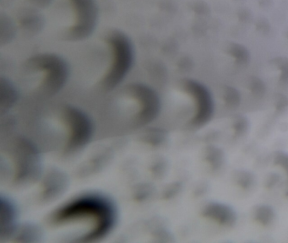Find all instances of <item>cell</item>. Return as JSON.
I'll list each match as a JSON object with an SVG mask.
<instances>
[{
	"label": "cell",
	"mask_w": 288,
	"mask_h": 243,
	"mask_svg": "<svg viewBox=\"0 0 288 243\" xmlns=\"http://www.w3.org/2000/svg\"><path fill=\"white\" fill-rule=\"evenodd\" d=\"M115 217V209L109 200L97 195H89L74 200L59 208L52 220L54 224L60 225L86 223L89 230L81 241L93 242L109 233L114 227Z\"/></svg>",
	"instance_id": "1"
},
{
	"label": "cell",
	"mask_w": 288,
	"mask_h": 243,
	"mask_svg": "<svg viewBox=\"0 0 288 243\" xmlns=\"http://www.w3.org/2000/svg\"><path fill=\"white\" fill-rule=\"evenodd\" d=\"M26 69L38 74L41 80L38 91L41 96H55L64 88L70 76V68L64 58L55 53H40L26 62Z\"/></svg>",
	"instance_id": "2"
},
{
	"label": "cell",
	"mask_w": 288,
	"mask_h": 243,
	"mask_svg": "<svg viewBox=\"0 0 288 243\" xmlns=\"http://www.w3.org/2000/svg\"><path fill=\"white\" fill-rule=\"evenodd\" d=\"M106 41L110 47L112 60L101 81V87L102 90H112L128 76L134 63V50L128 36L119 30L109 32Z\"/></svg>",
	"instance_id": "3"
},
{
	"label": "cell",
	"mask_w": 288,
	"mask_h": 243,
	"mask_svg": "<svg viewBox=\"0 0 288 243\" xmlns=\"http://www.w3.org/2000/svg\"><path fill=\"white\" fill-rule=\"evenodd\" d=\"M7 156L12 182L24 184L35 179L40 170V156L32 143L21 138L15 139L8 147Z\"/></svg>",
	"instance_id": "4"
},
{
	"label": "cell",
	"mask_w": 288,
	"mask_h": 243,
	"mask_svg": "<svg viewBox=\"0 0 288 243\" xmlns=\"http://www.w3.org/2000/svg\"><path fill=\"white\" fill-rule=\"evenodd\" d=\"M125 96L132 102V122L134 127H141L153 121L159 114V96L152 88L144 84H132L127 87Z\"/></svg>",
	"instance_id": "5"
},
{
	"label": "cell",
	"mask_w": 288,
	"mask_h": 243,
	"mask_svg": "<svg viewBox=\"0 0 288 243\" xmlns=\"http://www.w3.org/2000/svg\"><path fill=\"white\" fill-rule=\"evenodd\" d=\"M60 119L66 132V151H78L90 141L93 132L92 123L82 111L66 106L61 109Z\"/></svg>",
	"instance_id": "6"
},
{
	"label": "cell",
	"mask_w": 288,
	"mask_h": 243,
	"mask_svg": "<svg viewBox=\"0 0 288 243\" xmlns=\"http://www.w3.org/2000/svg\"><path fill=\"white\" fill-rule=\"evenodd\" d=\"M75 12V22L65 33L66 39L80 41L90 38L99 20V7L96 0H70Z\"/></svg>",
	"instance_id": "7"
},
{
	"label": "cell",
	"mask_w": 288,
	"mask_h": 243,
	"mask_svg": "<svg viewBox=\"0 0 288 243\" xmlns=\"http://www.w3.org/2000/svg\"><path fill=\"white\" fill-rule=\"evenodd\" d=\"M19 25L26 33L38 34L43 28L45 20L37 10L27 9L20 15Z\"/></svg>",
	"instance_id": "8"
},
{
	"label": "cell",
	"mask_w": 288,
	"mask_h": 243,
	"mask_svg": "<svg viewBox=\"0 0 288 243\" xmlns=\"http://www.w3.org/2000/svg\"><path fill=\"white\" fill-rule=\"evenodd\" d=\"M15 209L8 199H1V236L9 237L15 229Z\"/></svg>",
	"instance_id": "9"
},
{
	"label": "cell",
	"mask_w": 288,
	"mask_h": 243,
	"mask_svg": "<svg viewBox=\"0 0 288 243\" xmlns=\"http://www.w3.org/2000/svg\"><path fill=\"white\" fill-rule=\"evenodd\" d=\"M1 107L2 109L11 107L17 100V92L10 81L1 79Z\"/></svg>",
	"instance_id": "10"
},
{
	"label": "cell",
	"mask_w": 288,
	"mask_h": 243,
	"mask_svg": "<svg viewBox=\"0 0 288 243\" xmlns=\"http://www.w3.org/2000/svg\"><path fill=\"white\" fill-rule=\"evenodd\" d=\"M1 31H0V40L1 45L8 44L15 38L16 34V29L14 22L8 16L2 15L1 16V24H0Z\"/></svg>",
	"instance_id": "11"
},
{
	"label": "cell",
	"mask_w": 288,
	"mask_h": 243,
	"mask_svg": "<svg viewBox=\"0 0 288 243\" xmlns=\"http://www.w3.org/2000/svg\"><path fill=\"white\" fill-rule=\"evenodd\" d=\"M231 52L234 54L236 58L240 60H246L248 57V53L245 46L240 44L232 43L230 46Z\"/></svg>",
	"instance_id": "12"
},
{
	"label": "cell",
	"mask_w": 288,
	"mask_h": 243,
	"mask_svg": "<svg viewBox=\"0 0 288 243\" xmlns=\"http://www.w3.org/2000/svg\"><path fill=\"white\" fill-rule=\"evenodd\" d=\"M255 27L259 33L262 34H268L271 31V25L265 18H259L255 22Z\"/></svg>",
	"instance_id": "13"
},
{
	"label": "cell",
	"mask_w": 288,
	"mask_h": 243,
	"mask_svg": "<svg viewBox=\"0 0 288 243\" xmlns=\"http://www.w3.org/2000/svg\"><path fill=\"white\" fill-rule=\"evenodd\" d=\"M194 10L197 13V15H204V16H206L210 14L209 6L202 0H200L197 3H195Z\"/></svg>",
	"instance_id": "14"
},
{
	"label": "cell",
	"mask_w": 288,
	"mask_h": 243,
	"mask_svg": "<svg viewBox=\"0 0 288 243\" xmlns=\"http://www.w3.org/2000/svg\"><path fill=\"white\" fill-rule=\"evenodd\" d=\"M238 16H239V19L242 22H245V23H248L250 22L252 18H253V15H252V13H251L248 9H242L238 12Z\"/></svg>",
	"instance_id": "15"
},
{
	"label": "cell",
	"mask_w": 288,
	"mask_h": 243,
	"mask_svg": "<svg viewBox=\"0 0 288 243\" xmlns=\"http://www.w3.org/2000/svg\"><path fill=\"white\" fill-rule=\"evenodd\" d=\"M52 1L53 0H29L30 3H32V5L39 9L47 8L52 3Z\"/></svg>",
	"instance_id": "16"
},
{
	"label": "cell",
	"mask_w": 288,
	"mask_h": 243,
	"mask_svg": "<svg viewBox=\"0 0 288 243\" xmlns=\"http://www.w3.org/2000/svg\"><path fill=\"white\" fill-rule=\"evenodd\" d=\"M259 3L264 8H267L272 4V0H259Z\"/></svg>",
	"instance_id": "17"
},
{
	"label": "cell",
	"mask_w": 288,
	"mask_h": 243,
	"mask_svg": "<svg viewBox=\"0 0 288 243\" xmlns=\"http://www.w3.org/2000/svg\"><path fill=\"white\" fill-rule=\"evenodd\" d=\"M287 34H288V33H287Z\"/></svg>",
	"instance_id": "18"
}]
</instances>
